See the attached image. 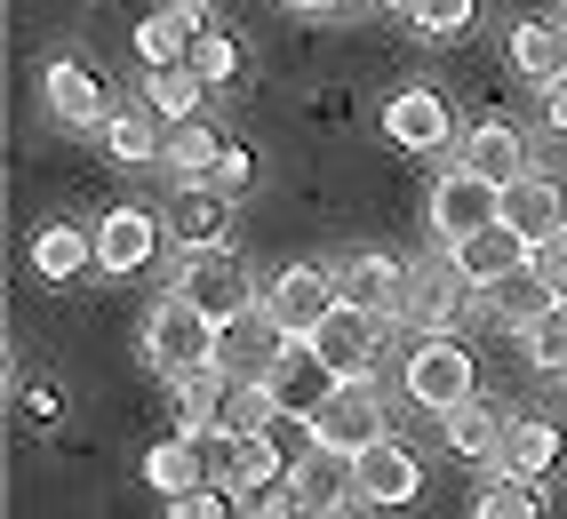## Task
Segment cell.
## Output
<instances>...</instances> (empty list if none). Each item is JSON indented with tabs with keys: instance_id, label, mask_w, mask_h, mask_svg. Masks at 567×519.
<instances>
[{
	"instance_id": "b9f144b4",
	"label": "cell",
	"mask_w": 567,
	"mask_h": 519,
	"mask_svg": "<svg viewBox=\"0 0 567 519\" xmlns=\"http://www.w3.org/2000/svg\"><path fill=\"white\" fill-rule=\"evenodd\" d=\"M176 9H200V0H176Z\"/></svg>"
},
{
	"instance_id": "7a4b0ae2",
	"label": "cell",
	"mask_w": 567,
	"mask_h": 519,
	"mask_svg": "<svg viewBox=\"0 0 567 519\" xmlns=\"http://www.w3.org/2000/svg\"><path fill=\"white\" fill-rule=\"evenodd\" d=\"M464 295H480L464 272H456V256H415L408 264V295H400V320L415 328V336H447L456 328V312H464Z\"/></svg>"
},
{
	"instance_id": "277c9868",
	"label": "cell",
	"mask_w": 567,
	"mask_h": 519,
	"mask_svg": "<svg viewBox=\"0 0 567 519\" xmlns=\"http://www.w3.org/2000/svg\"><path fill=\"white\" fill-rule=\"evenodd\" d=\"M176 295H193L200 312H216V320H233V312H248L256 304V288H248V264L233 248H184V264H176Z\"/></svg>"
},
{
	"instance_id": "7c38bea8",
	"label": "cell",
	"mask_w": 567,
	"mask_h": 519,
	"mask_svg": "<svg viewBox=\"0 0 567 519\" xmlns=\"http://www.w3.org/2000/svg\"><path fill=\"white\" fill-rule=\"evenodd\" d=\"M288 344H296L288 328H280L272 312H264V304H248V312H233V320H224L216 367H224V376H264V367H272V360H280Z\"/></svg>"
},
{
	"instance_id": "ba28073f",
	"label": "cell",
	"mask_w": 567,
	"mask_h": 519,
	"mask_svg": "<svg viewBox=\"0 0 567 519\" xmlns=\"http://www.w3.org/2000/svg\"><path fill=\"white\" fill-rule=\"evenodd\" d=\"M496 193H504V184H487V176H472V168H447V176L432 184V240L447 248V240L487 232V225H496Z\"/></svg>"
},
{
	"instance_id": "f1b7e54d",
	"label": "cell",
	"mask_w": 567,
	"mask_h": 519,
	"mask_svg": "<svg viewBox=\"0 0 567 519\" xmlns=\"http://www.w3.org/2000/svg\"><path fill=\"white\" fill-rule=\"evenodd\" d=\"M544 304H559V295H551L536 272H527V264H519V272H504L496 288H487V312H496L504 328H527V320H536Z\"/></svg>"
},
{
	"instance_id": "5bb4252c",
	"label": "cell",
	"mask_w": 567,
	"mask_h": 519,
	"mask_svg": "<svg viewBox=\"0 0 567 519\" xmlns=\"http://www.w3.org/2000/svg\"><path fill=\"white\" fill-rule=\"evenodd\" d=\"M496 225L519 232V240H544V232L567 225V193H559L551 176H512L504 193H496Z\"/></svg>"
},
{
	"instance_id": "8992f818",
	"label": "cell",
	"mask_w": 567,
	"mask_h": 519,
	"mask_svg": "<svg viewBox=\"0 0 567 519\" xmlns=\"http://www.w3.org/2000/svg\"><path fill=\"white\" fill-rule=\"evenodd\" d=\"M415 496H424V464H415L392 432L368 439V448L352 456V504H368V511H400V504H415Z\"/></svg>"
},
{
	"instance_id": "f546056e",
	"label": "cell",
	"mask_w": 567,
	"mask_h": 519,
	"mask_svg": "<svg viewBox=\"0 0 567 519\" xmlns=\"http://www.w3.org/2000/svg\"><path fill=\"white\" fill-rule=\"evenodd\" d=\"M472 519H544V504H536V479L496 471V479H487V488L472 496Z\"/></svg>"
},
{
	"instance_id": "4dcf8cb0",
	"label": "cell",
	"mask_w": 567,
	"mask_h": 519,
	"mask_svg": "<svg viewBox=\"0 0 567 519\" xmlns=\"http://www.w3.org/2000/svg\"><path fill=\"white\" fill-rule=\"evenodd\" d=\"M519 344H527V360H536V367L567 376V295H559V304H544L536 320L519 328Z\"/></svg>"
},
{
	"instance_id": "60d3db41",
	"label": "cell",
	"mask_w": 567,
	"mask_h": 519,
	"mask_svg": "<svg viewBox=\"0 0 567 519\" xmlns=\"http://www.w3.org/2000/svg\"><path fill=\"white\" fill-rule=\"evenodd\" d=\"M551 24H559V41H567V0H559V17H551Z\"/></svg>"
},
{
	"instance_id": "e575fe53",
	"label": "cell",
	"mask_w": 567,
	"mask_h": 519,
	"mask_svg": "<svg viewBox=\"0 0 567 519\" xmlns=\"http://www.w3.org/2000/svg\"><path fill=\"white\" fill-rule=\"evenodd\" d=\"M527 272H536L551 295H567V225L544 232V240H527Z\"/></svg>"
},
{
	"instance_id": "8d00e7d4",
	"label": "cell",
	"mask_w": 567,
	"mask_h": 519,
	"mask_svg": "<svg viewBox=\"0 0 567 519\" xmlns=\"http://www.w3.org/2000/svg\"><path fill=\"white\" fill-rule=\"evenodd\" d=\"M208 184H224V193L240 200V184H248V153H240V144H224V160H216V176H208Z\"/></svg>"
},
{
	"instance_id": "d4e9b609",
	"label": "cell",
	"mask_w": 567,
	"mask_h": 519,
	"mask_svg": "<svg viewBox=\"0 0 567 519\" xmlns=\"http://www.w3.org/2000/svg\"><path fill=\"white\" fill-rule=\"evenodd\" d=\"M96 264V232H72V225H41L32 232V272L41 280H72Z\"/></svg>"
},
{
	"instance_id": "52a82bcc",
	"label": "cell",
	"mask_w": 567,
	"mask_h": 519,
	"mask_svg": "<svg viewBox=\"0 0 567 519\" xmlns=\"http://www.w3.org/2000/svg\"><path fill=\"white\" fill-rule=\"evenodd\" d=\"M305 344L336 367V376H368L375 352H384V312H368V304H336Z\"/></svg>"
},
{
	"instance_id": "9c48e42d",
	"label": "cell",
	"mask_w": 567,
	"mask_h": 519,
	"mask_svg": "<svg viewBox=\"0 0 567 519\" xmlns=\"http://www.w3.org/2000/svg\"><path fill=\"white\" fill-rule=\"evenodd\" d=\"M41 104H49L56 128H104V121H112V89L96 81L81 56H56V64L41 72Z\"/></svg>"
},
{
	"instance_id": "484cf974",
	"label": "cell",
	"mask_w": 567,
	"mask_h": 519,
	"mask_svg": "<svg viewBox=\"0 0 567 519\" xmlns=\"http://www.w3.org/2000/svg\"><path fill=\"white\" fill-rule=\"evenodd\" d=\"M447 448H456L464 464H496V448H504V424H496V407H480V399H464V407H447Z\"/></svg>"
},
{
	"instance_id": "5b68a950",
	"label": "cell",
	"mask_w": 567,
	"mask_h": 519,
	"mask_svg": "<svg viewBox=\"0 0 567 519\" xmlns=\"http://www.w3.org/2000/svg\"><path fill=\"white\" fill-rule=\"evenodd\" d=\"M312 439L320 448H344V456H360L368 439H384V399H375V384L368 376H336V392L312 407Z\"/></svg>"
},
{
	"instance_id": "9a60e30c",
	"label": "cell",
	"mask_w": 567,
	"mask_h": 519,
	"mask_svg": "<svg viewBox=\"0 0 567 519\" xmlns=\"http://www.w3.org/2000/svg\"><path fill=\"white\" fill-rule=\"evenodd\" d=\"M161 225H168V216H153V208H112L96 225V264L104 272H144L153 248H161Z\"/></svg>"
},
{
	"instance_id": "30bf717a",
	"label": "cell",
	"mask_w": 567,
	"mask_h": 519,
	"mask_svg": "<svg viewBox=\"0 0 567 519\" xmlns=\"http://www.w3.org/2000/svg\"><path fill=\"white\" fill-rule=\"evenodd\" d=\"M264 392H272V407H280V416H296V424H312V407L336 392V367L305 344V336H296L272 367H264Z\"/></svg>"
},
{
	"instance_id": "4316f807",
	"label": "cell",
	"mask_w": 567,
	"mask_h": 519,
	"mask_svg": "<svg viewBox=\"0 0 567 519\" xmlns=\"http://www.w3.org/2000/svg\"><path fill=\"white\" fill-rule=\"evenodd\" d=\"M176 176H216V160H224V136L193 113V121H168V153H161Z\"/></svg>"
},
{
	"instance_id": "cb8c5ba5",
	"label": "cell",
	"mask_w": 567,
	"mask_h": 519,
	"mask_svg": "<svg viewBox=\"0 0 567 519\" xmlns=\"http://www.w3.org/2000/svg\"><path fill=\"white\" fill-rule=\"evenodd\" d=\"M200 96H208V81L193 64H144V104H153L161 121H193Z\"/></svg>"
},
{
	"instance_id": "ffe728a7",
	"label": "cell",
	"mask_w": 567,
	"mask_h": 519,
	"mask_svg": "<svg viewBox=\"0 0 567 519\" xmlns=\"http://www.w3.org/2000/svg\"><path fill=\"white\" fill-rule=\"evenodd\" d=\"M288 488L305 496L312 511H336V504H352V456H344V448H320V439H312V448L296 456Z\"/></svg>"
},
{
	"instance_id": "74e56055",
	"label": "cell",
	"mask_w": 567,
	"mask_h": 519,
	"mask_svg": "<svg viewBox=\"0 0 567 519\" xmlns=\"http://www.w3.org/2000/svg\"><path fill=\"white\" fill-rule=\"evenodd\" d=\"M544 121H551V136H567V72L544 89Z\"/></svg>"
},
{
	"instance_id": "6da1fadb",
	"label": "cell",
	"mask_w": 567,
	"mask_h": 519,
	"mask_svg": "<svg viewBox=\"0 0 567 519\" xmlns=\"http://www.w3.org/2000/svg\"><path fill=\"white\" fill-rule=\"evenodd\" d=\"M216 344H224V320L216 312H200L193 295H161V312H153V328H144V352H153V367L168 384H193V376H208L216 367Z\"/></svg>"
},
{
	"instance_id": "83f0119b",
	"label": "cell",
	"mask_w": 567,
	"mask_h": 519,
	"mask_svg": "<svg viewBox=\"0 0 567 519\" xmlns=\"http://www.w3.org/2000/svg\"><path fill=\"white\" fill-rule=\"evenodd\" d=\"M104 144H112V160H161L168 153V128H161L153 104H144V113H112L104 121Z\"/></svg>"
},
{
	"instance_id": "d6a6232c",
	"label": "cell",
	"mask_w": 567,
	"mask_h": 519,
	"mask_svg": "<svg viewBox=\"0 0 567 519\" xmlns=\"http://www.w3.org/2000/svg\"><path fill=\"white\" fill-rule=\"evenodd\" d=\"M472 17H480V0H415V32H432V41H447V32H472Z\"/></svg>"
},
{
	"instance_id": "f35d334b",
	"label": "cell",
	"mask_w": 567,
	"mask_h": 519,
	"mask_svg": "<svg viewBox=\"0 0 567 519\" xmlns=\"http://www.w3.org/2000/svg\"><path fill=\"white\" fill-rule=\"evenodd\" d=\"M280 9H305V17H328V9H344V0H280Z\"/></svg>"
},
{
	"instance_id": "d590c367",
	"label": "cell",
	"mask_w": 567,
	"mask_h": 519,
	"mask_svg": "<svg viewBox=\"0 0 567 519\" xmlns=\"http://www.w3.org/2000/svg\"><path fill=\"white\" fill-rule=\"evenodd\" d=\"M248 519H320V511H312V504H305V496H296V488H264V496H256V511H248Z\"/></svg>"
},
{
	"instance_id": "4fadbf2b",
	"label": "cell",
	"mask_w": 567,
	"mask_h": 519,
	"mask_svg": "<svg viewBox=\"0 0 567 519\" xmlns=\"http://www.w3.org/2000/svg\"><path fill=\"white\" fill-rule=\"evenodd\" d=\"M168 232H176L184 248H216L224 232H233V193L208 184V176H184L176 200H168Z\"/></svg>"
},
{
	"instance_id": "44dd1931",
	"label": "cell",
	"mask_w": 567,
	"mask_h": 519,
	"mask_svg": "<svg viewBox=\"0 0 567 519\" xmlns=\"http://www.w3.org/2000/svg\"><path fill=\"white\" fill-rule=\"evenodd\" d=\"M456 168H472V176H487V184H512V176H527V144H519V128H504V121H480V128L464 136Z\"/></svg>"
},
{
	"instance_id": "2e32d148",
	"label": "cell",
	"mask_w": 567,
	"mask_h": 519,
	"mask_svg": "<svg viewBox=\"0 0 567 519\" xmlns=\"http://www.w3.org/2000/svg\"><path fill=\"white\" fill-rule=\"evenodd\" d=\"M384 136L408 144V153H440L447 136H456V121H447V96L440 89H400L384 104Z\"/></svg>"
},
{
	"instance_id": "1f68e13d",
	"label": "cell",
	"mask_w": 567,
	"mask_h": 519,
	"mask_svg": "<svg viewBox=\"0 0 567 519\" xmlns=\"http://www.w3.org/2000/svg\"><path fill=\"white\" fill-rule=\"evenodd\" d=\"M184 64H193L208 89H224V81H240V41H224V32H200V41H193V56H184Z\"/></svg>"
},
{
	"instance_id": "8fae6325",
	"label": "cell",
	"mask_w": 567,
	"mask_h": 519,
	"mask_svg": "<svg viewBox=\"0 0 567 519\" xmlns=\"http://www.w3.org/2000/svg\"><path fill=\"white\" fill-rule=\"evenodd\" d=\"M336 304H344V288H336V272H320V264H288L272 280V295H264V312H272L288 336H312Z\"/></svg>"
},
{
	"instance_id": "d6986e66",
	"label": "cell",
	"mask_w": 567,
	"mask_h": 519,
	"mask_svg": "<svg viewBox=\"0 0 567 519\" xmlns=\"http://www.w3.org/2000/svg\"><path fill=\"white\" fill-rule=\"evenodd\" d=\"M336 288H344V304H368L400 320V295H408V264H392V256H352L344 272H336Z\"/></svg>"
},
{
	"instance_id": "ab89813d",
	"label": "cell",
	"mask_w": 567,
	"mask_h": 519,
	"mask_svg": "<svg viewBox=\"0 0 567 519\" xmlns=\"http://www.w3.org/2000/svg\"><path fill=\"white\" fill-rule=\"evenodd\" d=\"M384 9H400V17H415V0H384Z\"/></svg>"
},
{
	"instance_id": "ac0fdd59",
	"label": "cell",
	"mask_w": 567,
	"mask_h": 519,
	"mask_svg": "<svg viewBox=\"0 0 567 519\" xmlns=\"http://www.w3.org/2000/svg\"><path fill=\"white\" fill-rule=\"evenodd\" d=\"M496 471H519V479L559 471V424L551 416H512L504 424V448H496Z\"/></svg>"
},
{
	"instance_id": "3957f363",
	"label": "cell",
	"mask_w": 567,
	"mask_h": 519,
	"mask_svg": "<svg viewBox=\"0 0 567 519\" xmlns=\"http://www.w3.org/2000/svg\"><path fill=\"white\" fill-rule=\"evenodd\" d=\"M400 384H408V399L424 407V416H447V407L480 399V392H472V352H464L456 336H424V344L408 352Z\"/></svg>"
},
{
	"instance_id": "603a6c76",
	"label": "cell",
	"mask_w": 567,
	"mask_h": 519,
	"mask_svg": "<svg viewBox=\"0 0 567 519\" xmlns=\"http://www.w3.org/2000/svg\"><path fill=\"white\" fill-rule=\"evenodd\" d=\"M512 64H519L536 89H551L559 72H567V41H559V24H551V17H527V24H512Z\"/></svg>"
},
{
	"instance_id": "7402d4cb",
	"label": "cell",
	"mask_w": 567,
	"mask_h": 519,
	"mask_svg": "<svg viewBox=\"0 0 567 519\" xmlns=\"http://www.w3.org/2000/svg\"><path fill=\"white\" fill-rule=\"evenodd\" d=\"M193 41H200V9H176V0L136 24V49H144V64H184V56H193Z\"/></svg>"
},
{
	"instance_id": "e0dca14e",
	"label": "cell",
	"mask_w": 567,
	"mask_h": 519,
	"mask_svg": "<svg viewBox=\"0 0 567 519\" xmlns=\"http://www.w3.org/2000/svg\"><path fill=\"white\" fill-rule=\"evenodd\" d=\"M447 256H456V272L487 295L504 272H519V264H527V240H519V232H504V225H487V232H472V240H447Z\"/></svg>"
},
{
	"instance_id": "836d02e7",
	"label": "cell",
	"mask_w": 567,
	"mask_h": 519,
	"mask_svg": "<svg viewBox=\"0 0 567 519\" xmlns=\"http://www.w3.org/2000/svg\"><path fill=\"white\" fill-rule=\"evenodd\" d=\"M233 488L224 479H200V488H184V496H168V519H233Z\"/></svg>"
}]
</instances>
